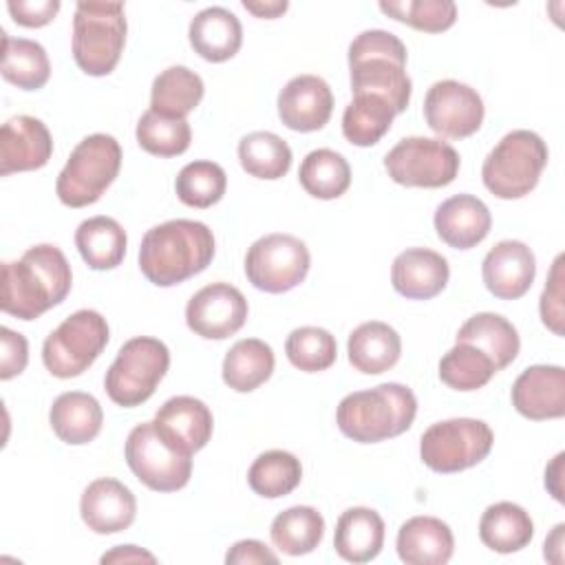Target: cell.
Here are the masks:
<instances>
[{"label":"cell","instance_id":"obj_1","mask_svg":"<svg viewBox=\"0 0 565 565\" xmlns=\"http://www.w3.org/2000/svg\"><path fill=\"white\" fill-rule=\"evenodd\" d=\"M73 285V274L60 247H29L20 260L2 263L0 309L20 320H35L60 305Z\"/></svg>","mask_w":565,"mask_h":565},{"label":"cell","instance_id":"obj_2","mask_svg":"<svg viewBox=\"0 0 565 565\" xmlns=\"http://www.w3.org/2000/svg\"><path fill=\"white\" fill-rule=\"evenodd\" d=\"M212 258V230L190 218H172L150 227L139 245V269L157 287H172L201 274Z\"/></svg>","mask_w":565,"mask_h":565},{"label":"cell","instance_id":"obj_3","mask_svg":"<svg viewBox=\"0 0 565 565\" xmlns=\"http://www.w3.org/2000/svg\"><path fill=\"white\" fill-rule=\"evenodd\" d=\"M349 71L353 95H375L395 113L406 110L413 84L406 73V46L397 35L384 29L362 31L349 44Z\"/></svg>","mask_w":565,"mask_h":565},{"label":"cell","instance_id":"obj_4","mask_svg":"<svg viewBox=\"0 0 565 565\" xmlns=\"http://www.w3.org/2000/svg\"><path fill=\"white\" fill-rule=\"evenodd\" d=\"M417 415L415 393L397 382L355 391L335 411L338 428L358 444H377L406 433Z\"/></svg>","mask_w":565,"mask_h":565},{"label":"cell","instance_id":"obj_5","mask_svg":"<svg viewBox=\"0 0 565 565\" xmlns=\"http://www.w3.org/2000/svg\"><path fill=\"white\" fill-rule=\"evenodd\" d=\"M121 2H77L73 18L75 64L93 77L115 71L126 44Z\"/></svg>","mask_w":565,"mask_h":565},{"label":"cell","instance_id":"obj_6","mask_svg":"<svg viewBox=\"0 0 565 565\" xmlns=\"http://www.w3.org/2000/svg\"><path fill=\"white\" fill-rule=\"evenodd\" d=\"M121 168L119 141L110 135L95 132L84 137L62 168L55 192L68 207H86L106 192Z\"/></svg>","mask_w":565,"mask_h":565},{"label":"cell","instance_id":"obj_7","mask_svg":"<svg viewBox=\"0 0 565 565\" xmlns=\"http://www.w3.org/2000/svg\"><path fill=\"white\" fill-rule=\"evenodd\" d=\"M545 166V141L532 130H512L483 159L481 179L494 196L521 199L536 188Z\"/></svg>","mask_w":565,"mask_h":565},{"label":"cell","instance_id":"obj_8","mask_svg":"<svg viewBox=\"0 0 565 565\" xmlns=\"http://www.w3.org/2000/svg\"><path fill=\"white\" fill-rule=\"evenodd\" d=\"M168 366L170 351L161 340L150 335L130 338L106 371V393L117 406H139L152 397Z\"/></svg>","mask_w":565,"mask_h":565},{"label":"cell","instance_id":"obj_9","mask_svg":"<svg viewBox=\"0 0 565 565\" xmlns=\"http://www.w3.org/2000/svg\"><path fill=\"white\" fill-rule=\"evenodd\" d=\"M108 344V322L99 311L71 313L42 344V362L55 377H77L102 355Z\"/></svg>","mask_w":565,"mask_h":565},{"label":"cell","instance_id":"obj_10","mask_svg":"<svg viewBox=\"0 0 565 565\" xmlns=\"http://www.w3.org/2000/svg\"><path fill=\"white\" fill-rule=\"evenodd\" d=\"M124 452L132 475L150 490L174 492L192 477V455L174 446L154 422L135 426Z\"/></svg>","mask_w":565,"mask_h":565},{"label":"cell","instance_id":"obj_11","mask_svg":"<svg viewBox=\"0 0 565 565\" xmlns=\"http://www.w3.org/2000/svg\"><path fill=\"white\" fill-rule=\"evenodd\" d=\"M490 426L472 417H455L428 426L419 439V457L435 472H461L481 463L492 450Z\"/></svg>","mask_w":565,"mask_h":565},{"label":"cell","instance_id":"obj_12","mask_svg":"<svg viewBox=\"0 0 565 565\" xmlns=\"http://www.w3.org/2000/svg\"><path fill=\"white\" fill-rule=\"evenodd\" d=\"M388 177L406 188H444L459 172L457 150L430 137H406L384 157Z\"/></svg>","mask_w":565,"mask_h":565},{"label":"cell","instance_id":"obj_13","mask_svg":"<svg viewBox=\"0 0 565 565\" xmlns=\"http://www.w3.org/2000/svg\"><path fill=\"white\" fill-rule=\"evenodd\" d=\"M311 265L307 245L291 234H267L245 254L247 280L267 294H285L298 287Z\"/></svg>","mask_w":565,"mask_h":565},{"label":"cell","instance_id":"obj_14","mask_svg":"<svg viewBox=\"0 0 565 565\" xmlns=\"http://www.w3.org/2000/svg\"><path fill=\"white\" fill-rule=\"evenodd\" d=\"M481 95L457 79L435 82L424 99V117L433 132L448 139L475 135L483 124Z\"/></svg>","mask_w":565,"mask_h":565},{"label":"cell","instance_id":"obj_15","mask_svg":"<svg viewBox=\"0 0 565 565\" xmlns=\"http://www.w3.org/2000/svg\"><path fill=\"white\" fill-rule=\"evenodd\" d=\"M247 320V300L230 282H212L199 289L185 307L190 331L205 340H225Z\"/></svg>","mask_w":565,"mask_h":565},{"label":"cell","instance_id":"obj_16","mask_svg":"<svg viewBox=\"0 0 565 565\" xmlns=\"http://www.w3.org/2000/svg\"><path fill=\"white\" fill-rule=\"evenodd\" d=\"M53 154L49 128L31 115H18L2 124L0 130V174L40 170Z\"/></svg>","mask_w":565,"mask_h":565},{"label":"cell","instance_id":"obj_17","mask_svg":"<svg viewBox=\"0 0 565 565\" xmlns=\"http://www.w3.org/2000/svg\"><path fill=\"white\" fill-rule=\"evenodd\" d=\"M333 113V93L318 75L291 77L278 95V117L296 132L324 128Z\"/></svg>","mask_w":565,"mask_h":565},{"label":"cell","instance_id":"obj_18","mask_svg":"<svg viewBox=\"0 0 565 565\" xmlns=\"http://www.w3.org/2000/svg\"><path fill=\"white\" fill-rule=\"evenodd\" d=\"M481 276L486 289L501 300L525 296L536 276L534 252L521 241H501L483 258Z\"/></svg>","mask_w":565,"mask_h":565},{"label":"cell","instance_id":"obj_19","mask_svg":"<svg viewBox=\"0 0 565 565\" xmlns=\"http://www.w3.org/2000/svg\"><path fill=\"white\" fill-rule=\"evenodd\" d=\"M512 406L527 419H558L565 415V371L556 364H534L512 384Z\"/></svg>","mask_w":565,"mask_h":565},{"label":"cell","instance_id":"obj_20","mask_svg":"<svg viewBox=\"0 0 565 565\" xmlns=\"http://www.w3.org/2000/svg\"><path fill=\"white\" fill-rule=\"evenodd\" d=\"M82 521L95 534H115L128 530L137 514V501L130 488L113 477L95 479L79 499Z\"/></svg>","mask_w":565,"mask_h":565},{"label":"cell","instance_id":"obj_21","mask_svg":"<svg viewBox=\"0 0 565 565\" xmlns=\"http://www.w3.org/2000/svg\"><path fill=\"white\" fill-rule=\"evenodd\" d=\"M448 276V260L426 247H411L397 254L391 267L393 289L411 300L435 298L444 291Z\"/></svg>","mask_w":565,"mask_h":565},{"label":"cell","instance_id":"obj_22","mask_svg":"<svg viewBox=\"0 0 565 565\" xmlns=\"http://www.w3.org/2000/svg\"><path fill=\"white\" fill-rule=\"evenodd\" d=\"M157 428L188 455L199 452L212 437V411L192 395H177L163 402L154 415Z\"/></svg>","mask_w":565,"mask_h":565},{"label":"cell","instance_id":"obj_23","mask_svg":"<svg viewBox=\"0 0 565 565\" xmlns=\"http://www.w3.org/2000/svg\"><path fill=\"white\" fill-rule=\"evenodd\" d=\"M492 227L488 205L472 194H455L446 199L435 212L437 236L455 247L470 249L479 245Z\"/></svg>","mask_w":565,"mask_h":565},{"label":"cell","instance_id":"obj_24","mask_svg":"<svg viewBox=\"0 0 565 565\" xmlns=\"http://www.w3.org/2000/svg\"><path fill=\"white\" fill-rule=\"evenodd\" d=\"M397 556L406 565H444L455 550L448 523L435 516H413L397 532Z\"/></svg>","mask_w":565,"mask_h":565},{"label":"cell","instance_id":"obj_25","mask_svg":"<svg viewBox=\"0 0 565 565\" xmlns=\"http://www.w3.org/2000/svg\"><path fill=\"white\" fill-rule=\"evenodd\" d=\"M190 44L207 62H225L234 57L243 44V26L225 7H207L199 11L188 29Z\"/></svg>","mask_w":565,"mask_h":565},{"label":"cell","instance_id":"obj_26","mask_svg":"<svg viewBox=\"0 0 565 565\" xmlns=\"http://www.w3.org/2000/svg\"><path fill=\"white\" fill-rule=\"evenodd\" d=\"M349 362L364 375H380L393 369L402 353L399 333L380 320L362 322L355 327L347 342Z\"/></svg>","mask_w":565,"mask_h":565},{"label":"cell","instance_id":"obj_27","mask_svg":"<svg viewBox=\"0 0 565 565\" xmlns=\"http://www.w3.org/2000/svg\"><path fill=\"white\" fill-rule=\"evenodd\" d=\"M384 545V521L371 508H349L340 514L333 534V547L349 563L373 561Z\"/></svg>","mask_w":565,"mask_h":565},{"label":"cell","instance_id":"obj_28","mask_svg":"<svg viewBox=\"0 0 565 565\" xmlns=\"http://www.w3.org/2000/svg\"><path fill=\"white\" fill-rule=\"evenodd\" d=\"M49 424L64 444L82 446L99 435L104 413L90 393L68 391L55 397L49 411Z\"/></svg>","mask_w":565,"mask_h":565},{"label":"cell","instance_id":"obj_29","mask_svg":"<svg viewBox=\"0 0 565 565\" xmlns=\"http://www.w3.org/2000/svg\"><path fill=\"white\" fill-rule=\"evenodd\" d=\"M457 342H468L481 349L494 362L497 371L512 364L521 349V340L514 324L501 313H492V311H481L470 316L459 327Z\"/></svg>","mask_w":565,"mask_h":565},{"label":"cell","instance_id":"obj_30","mask_svg":"<svg viewBox=\"0 0 565 565\" xmlns=\"http://www.w3.org/2000/svg\"><path fill=\"white\" fill-rule=\"evenodd\" d=\"M534 536V523L530 514L512 503L499 501L486 508L479 521V539L481 543L499 554H512L523 550Z\"/></svg>","mask_w":565,"mask_h":565},{"label":"cell","instance_id":"obj_31","mask_svg":"<svg viewBox=\"0 0 565 565\" xmlns=\"http://www.w3.org/2000/svg\"><path fill=\"white\" fill-rule=\"evenodd\" d=\"M126 232L110 216H93L79 223L75 230V245L82 260L95 269H115L126 256Z\"/></svg>","mask_w":565,"mask_h":565},{"label":"cell","instance_id":"obj_32","mask_svg":"<svg viewBox=\"0 0 565 565\" xmlns=\"http://www.w3.org/2000/svg\"><path fill=\"white\" fill-rule=\"evenodd\" d=\"M203 79L188 66H170L161 71L152 82L150 110L170 117L185 119L203 99Z\"/></svg>","mask_w":565,"mask_h":565},{"label":"cell","instance_id":"obj_33","mask_svg":"<svg viewBox=\"0 0 565 565\" xmlns=\"http://www.w3.org/2000/svg\"><path fill=\"white\" fill-rule=\"evenodd\" d=\"M274 351L258 338L238 340L223 360V382L236 393H249L274 373Z\"/></svg>","mask_w":565,"mask_h":565},{"label":"cell","instance_id":"obj_34","mask_svg":"<svg viewBox=\"0 0 565 565\" xmlns=\"http://www.w3.org/2000/svg\"><path fill=\"white\" fill-rule=\"evenodd\" d=\"M0 73L9 84L22 90H38L51 77V62L40 42L26 38H11L2 31Z\"/></svg>","mask_w":565,"mask_h":565},{"label":"cell","instance_id":"obj_35","mask_svg":"<svg viewBox=\"0 0 565 565\" xmlns=\"http://www.w3.org/2000/svg\"><path fill=\"white\" fill-rule=\"evenodd\" d=\"M269 536L282 554L302 556L320 545L324 536V519L311 505H294L276 514Z\"/></svg>","mask_w":565,"mask_h":565},{"label":"cell","instance_id":"obj_36","mask_svg":"<svg viewBox=\"0 0 565 565\" xmlns=\"http://www.w3.org/2000/svg\"><path fill=\"white\" fill-rule=\"evenodd\" d=\"M395 115L393 106L375 95H353L342 115V135L353 146H375L391 130Z\"/></svg>","mask_w":565,"mask_h":565},{"label":"cell","instance_id":"obj_37","mask_svg":"<svg viewBox=\"0 0 565 565\" xmlns=\"http://www.w3.org/2000/svg\"><path fill=\"white\" fill-rule=\"evenodd\" d=\"M300 185L307 194L329 201L342 196L351 185V168L347 159L329 148L311 150L298 170Z\"/></svg>","mask_w":565,"mask_h":565},{"label":"cell","instance_id":"obj_38","mask_svg":"<svg viewBox=\"0 0 565 565\" xmlns=\"http://www.w3.org/2000/svg\"><path fill=\"white\" fill-rule=\"evenodd\" d=\"M238 161L247 174L276 181L291 168V148L278 135L256 130L238 141Z\"/></svg>","mask_w":565,"mask_h":565},{"label":"cell","instance_id":"obj_39","mask_svg":"<svg viewBox=\"0 0 565 565\" xmlns=\"http://www.w3.org/2000/svg\"><path fill=\"white\" fill-rule=\"evenodd\" d=\"M302 479L300 459L287 450L260 452L247 470L249 488L265 499H278L298 488Z\"/></svg>","mask_w":565,"mask_h":565},{"label":"cell","instance_id":"obj_40","mask_svg":"<svg viewBox=\"0 0 565 565\" xmlns=\"http://www.w3.org/2000/svg\"><path fill=\"white\" fill-rule=\"evenodd\" d=\"M494 373V362L468 342H457L439 360V380L455 391H477L486 386Z\"/></svg>","mask_w":565,"mask_h":565},{"label":"cell","instance_id":"obj_41","mask_svg":"<svg viewBox=\"0 0 565 565\" xmlns=\"http://www.w3.org/2000/svg\"><path fill=\"white\" fill-rule=\"evenodd\" d=\"M174 188L181 203L205 210L223 199L227 188V174L214 161H192L181 168Z\"/></svg>","mask_w":565,"mask_h":565},{"label":"cell","instance_id":"obj_42","mask_svg":"<svg viewBox=\"0 0 565 565\" xmlns=\"http://www.w3.org/2000/svg\"><path fill=\"white\" fill-rule=\"evenodd\" d=\"M139 146L154 157H177L190 148L192 130L185 119H170L154 110H146L137 121Z\"/></svg>","mask_w":565,"mask_h":565},{"label":"cell","instance_id":"obj_43","mask_svg":"<svg viewBox=\"0 0 565 565\" xmlns=\"http://www.w3.org/2000/svg\"><path fill=\"white\" fill-rule=\"evenodd\" d=\"M285 353L296 369L318 373L327 371L335 362L338 344L335 338L322 327H298L287 335Z\"/></svg>","mask_w":565,"mask_h":565},{"label":"cell","instance_id":"obj_44","mask_svg":"<svg viewBox=\"0 0 565 565\" xmlns=\"http://www.w3.org/2000/svg\"><path fill=\"white\" fill-rule=\"evenodd\" d=\"M380 11L397 22H404L417 31L441 33L457 20V4L452 0H399L380 2Z\"/></svg>","mask_w":565,"mask_h":565},{"label":"cell","instance_id":"obj_45","mask_svg":"<svg viewBox=\"0 0 565 565\" xmlns=\"http://www.w3.org/2000/svg\"><path fill=\"white\" fill-rule=\"evenodd\" d=\"M563 256H556V260L552 263L550 276L545 280L543 294H541V302H539V311H541V320L543 324L554 331L556 335H563V320H565V311H563Z\"/></svg>","mask_w":565,"mask_h":565},{"label":"cell","instance_id":"obj_46","mask_svg":"<svg viewBox=\"0 0 565 565\" xmlns=\"http://www.w3.org/2000/svg\"><path fill=\"white\" fill-rule=\"evenodd\" d=\"M29 344L26 338L9 327L0 329V380H11L26 369Z\"/></svg>","mask_w":565,"mask_h":565},{"label":"cell","instance_id":"obj_47","mask_svg":"<svg viewBox=\"0 0 565 565\" xmlns=\"http://www.w3.org/2000/svg\"><path fill=\"white\" fill-rule=\"evenodd\" d=\"M7 9L13 18L15 24L20 26H29V29H38L49 24L55 13L60 11V2L57 0H9Z\"/></svg>","mask_w":565,"mask_h":565},{"label":"cell","instance_id":"obj_48","mask_svg":"<svg viewBox=\"0 0 565 565\" xmlns=\"http://www.w3.org/2000/svg\"><path fill=\"white\" fill-rule=\"evenodd\" d=\"M225 563H238V565H254V563H271L276 565L278 563V556L260 541L256 539H245V541H238L230 547V552L225 554Z\"/></svg>","mask_w":565,"mask_h":565},{"label":"cell","instance_id":"obj_49","mask_svg":"<svg viewBox=\"0 0 565 565\" xmlns=\"http://www.w3.org/2000/svg\"><path fill=\"white\" fill-rule=\"evenodd\" d=\"M157 563V558L137 545H117L102 556V563Z\"/></svg>","mask_w":565,"mask_h":565},{"label":"cell","instance_id":"obj_50","mask_svg":"<svg viewBox=\"0 0 565 565\" xmlns=\"http://www.w3.org/2000/svg\"><path fill=\"white\" fill-rule=\"evenodd\" d=\"M563 452H558L556 457H554V461L545 468V488L552 492V497L556 499V501H561L563 503V486H561V475H563Z\"/></svg>","mask_w":565,"mask_h":565},{"label":"cell","instance_id":"obj_51","mask_svg":"<svg viewBox=\"0 0 565 565\" xmlns=\"http://www.w3.org/2000/svg\"><path fill=\"white\" fill-rule=\"evenodd\" d=\"M243 7L254 13L256 18H267V20H274L278 15H282L289 7L287 0H271V2H243Z\"/></svg>","mask_w":565,"mask_h":565},{"label":"cell","instance_id":"obj_52","mask_svg":"<svg viewBox=\"0 0 565 565\" xmlns=\"http://www.w3.org/2000/svg\"><path fill=\"white\" fill-rule=\"evenodd\" d=\"M563 530L565 525L558 523L552 534L545 539V558H550L552 563H561L563 556H561V550H563Z\"/></svg>","mask_w":565,"mask_h":565}]
</instances>
